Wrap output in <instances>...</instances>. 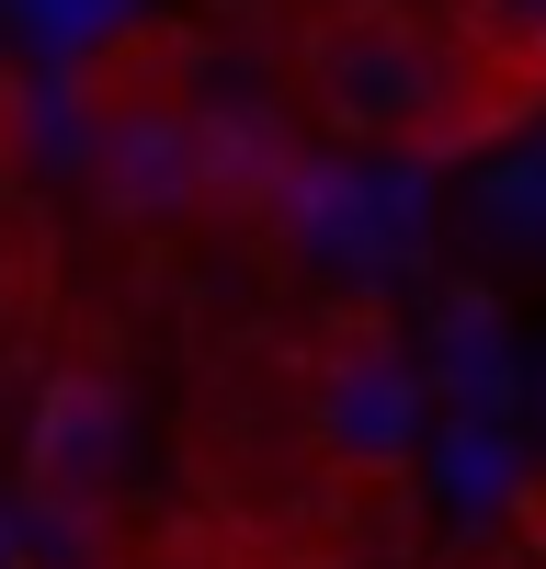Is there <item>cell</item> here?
<instances>
[{
	"instance_id": "277c9868",
	"label": "cell",
	"mask_w": 546,
	"mask_h": 569,
	"mask_svg": "<svg viewBox=\"0 0 546 569\" xmlns=\"http://www.w3.org/2000/svg\"><path fill=\"white\" fill-rule=\"evenodd\" d=\"M455 34L478 69V137L546 114V0H455Z\"/></svg>"
},
{
	"instance_id": "8992f818",
	"label": "cell",
	"mask_w": 546,
	"mask_h": 569,
	"mask_svg": "<svg viewBox=\"0 0 546 569\" xmlns=\"http://www.w3.org/2000/svg\"><path fill=\"white\" fill-rule=\"evenodd\" d=\"M0 137H12V58H0Z\"/></svg>"
},
{
	"instance_id": "3957f363",
	"label": "cell",
	"mask_w": 546,
	"mask_h": 569,
	"mask_svg": "<svg viewBox=\"0 0 546 569\" xmlns=\"http://www.w3.org/2000/svg\"><path fill=\"white\" fill-rule=\"evenodd\" d=\"M307 433L318 456L364 490H398L410 479V445H422V388H410V353L387 319H342L307 365Z\"/></svg>"
},
{
	"instance_id": "5b68a950",
	"label": "cell",
	"mask_w": 546,
	"mask_h": 569,
	"mask_svg": "<svg viewBox=\"0 0 546 569\" xmlns=\"http://www.w3.org/2000/svg\"><path fill=\"white\" fill-rule=\"evenodd\" d=\"M114 445H125V410H114V388H103V376H91V388H80V376H69V388L58 399H46V433H34V490L46 501H103V479H114Z\"/></svg>"
},
{
	"instance_id": "7a4b0ae2",
	"label": "cell",
	"mask_w": 546,
	"mask_h": 569,
	"mask_svg": "<svg viewBox=\"0 0 546 569\" xmlns=\"http://www.w3.org/2000/svg\"><path fill=\"white\" fill-rule=\"evenodd\" d=\"M91 182L136 228H171L205 206V126H194V91H182L160 34H136L125 58L91 69Z\"/></svg>"
},
{
	"instance_id": "6da1fadb",
	"label": "cell",
	"mask_w": 546,
	"mask_h": 569,
	"mask_svg": "<svg viewBox=\"0 0 546 569\" xmlns=\"http://www.w3.org/2000/svg\"><path fill=\"white\" fill-rule=\"evenodd\" d=\"M285 69L318 137H387V149H422V160L489 149L467 34L398 12V0H318L285 34Z\"/></svg>"
}]
</instances>
